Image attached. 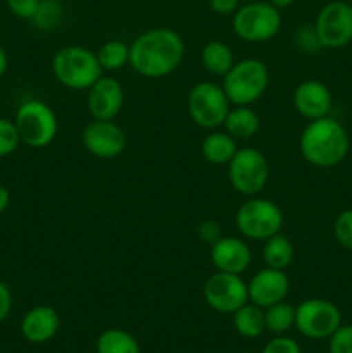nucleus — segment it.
<instances>
[{
  "mask_svg": "<svg viewBox=\"0 0 352 353\" xmlns=\"http://www.w3.org/2000/svg\"><path fill=\"white\" fill-rule=\"evenodd\" d=\"M295 43L306 52H313L314 48H321L320 41H317V37H316V31H314V26L300 28L295 34Z\"/></svg>",
  "mask_w": 352,
  "mask_h": 353,
  "instance_id": "obj_34",
  "label": "nucleus"
},
{
  "mask_svg": "<svg viewBox=\"0 0 352 353\" xmlns=\"http://www.w3.org/2000/svg\"><path fill=\"white\" fill-rule=\"evenodd\" d=\"M83 147L97 159H116L126 148V134L114 121L92 119L81 133Z\"/></svg>",
  "mask_w": 352,
  "mask_h": 353,
  "instance_id": "obj_13",
  "label": "nucleus"
},
{
  "mask_svg": "<svg viewBox=\"0 0 352 353\" xmlns=\"http://www.w3.org/2000/svg\"><path fill=\"white\" fill-rule=\"evenodd\" d=\"M104 72H114L130 64V45L121 40H109L95 52Z\"/></svg>",
  "mask_w": 352,
  "mask_h": 353,
  "instance_id": "obj_25",
  "label": "nucleus"
},
{
  "mask_svg": "<svg viewBox=\"0 0 352 353\" xmlns=\"http://www.w3.org/2000/svg\"><path fill=\"white\" fill-rule=\"evenodd\" d=\"M266 331L273 334H285L292 327H295V307L283 302L264 309Z\"/></svg>",
  "mask_w": 352,
  "mask_h": 353,
  "instance_id": "obj_26",
  "label": "nucleus"
},
{
  "mask_svg": "<svg viewBox=\"0 0 352 353\" xmlns=\"http://www.w3.org/2000/svg\"><path fill=\"white\" fill-rule=\"evenodd\" d=\"M12 310V293L3 281H0V323L7 319Z\"/></svg>",
  "mask_w": 352,
  "mask_h": 353,
  "instance_id": "obj_36",
  "label": "nucleus"
},
{
  "mask_svg": "<svg viewBox=\"0 0 352 353\" xmlns=\"http://www.w3.org/2000/svg\"><path fill=\"white\" fill-rule=\"evenodd\" d=\"M97 353H140L137 338L119 327L102 331L97 338Z\"/></svg>",
  "mask_w": 352,
  "mask_h": 353,
  "instance_id": "obj_24",
  "label": "nucleus"
},
{
  "mask_svg": "<svg viewBox=\"0 0 352 353\" xmlns=\"http://www.w3.org/2000/svg\"><path fill=\"white\" fill-rule=\"evenodd\" d=\"M7 65H9V57H7L6 48H3L2 45H0V78H2V76L6 74Z\"/></svg>",
  "mask_w": 352,
  "mask_h": 353,
  "instance_id": "obj_38",
  "label": "nucleus"
},
{
  "mask_svg": "<svg viewBox=\"0 0 352 353\" xmlns=\"http://www.w3.org/2000/svg\"><path fill=\"white\" fill-rule=\"evenodd\" d=\"M221 86L231 105H252L268 90L269 69L259 59H242L223 76Z\"/></svg>",
  "mask_w": 352,
  "mask_h": 353,
  "instance_id": "obj_4",
  "label": "nucleus"
},
{
  "mask_svg": "<svg viewBox=\"0 0 352 353\" xmlns=\"http://www.w3.org/2000/svg\"><path fill=\"white\" fill-rule=\"evenodd\" d=\"M237 140L231 138L226 131L217 130L209 131V134H206L202 145H200L202 157L214 165H226L237 154Z\"/></svg>",
  "mask_w": 352,
  "mask_h": 353,
  "instance_id": "obj_20",
  "label": "nucleus"
},
{
  "mask_svg": "<svg viewBox=\"0 0 352 353\" xmlns=\"http://www.w3.org/2000/svg\"><path fill=\"white\" fill-rule=\"evenodd\" d=\"M231 103L223 86L213 81H200L186 95V110L193 123L202 130H217L223 126Z\"/></svg>",
  "mask_w": 352,
  "mask_h": 353,
  "instance_id": "obj_8",
  "label": "nucleus"
},
{
  "mask_svg": "<svg viewBox=\"0 0 352 353\" xmlns=\"http://www.w3.org/2000/svg\"><path fill=\"white\" fill-rule=\"evenodd\" d=\"M244 2H252V0H242V3H244Z\"/></svg>",
  "mask_w": 352,
  "mask_h": 353,
  "instance_id": "obj_40",
  "label": "nucleus"
},
{
  "mask_svg": "<svg viewBox=\"0 0 352 353\" xmlns=\"http://www.w3.org/2000/svg\"><path fill=\"white\" fill-rule=\"evenodd\" d=\"M261 353H302L300 352L299 343L295 340L289 336H283V334H276L273 340H269L264 345Z\"/></svg>",
  "mask_w": 352,
  "mask_h": 353,
  "instance_id": "obj_31",
  "label": "nucleus"
},
{
  "mask_svg": "<svg viewBox=\"0 0 352 353\" xmlns=\"http://www.w3.org/2000/svg\"><path fill=\"white\" fill-rule=\"evenodd\" d=\"M61 319L57 310L48 305H37L24 314L21 321V333L30 343H47L57 334Z\"/></svg>",
  "mask_w": 352,
  "mask_h": 353,
  "instance_id": "obj_18",
  "label": "nucleus"
},
{
  "mask_svg": "<svg viewBox=\"0 0 352 353\" xmlns=\"http://www.w3.org/2000/svg\"><path fill=\"white\" fill-rule=\"evenodd\" d=\"M293 109L306 119L314 121L326 117L333 105L330 88L317 79H306L299 83L292 95Z\"/></svg>",
  "mask_w": 352,
  "mask_h": 353,
  "instance_id": "obj_16",
  "label": "nucleus"
},
{
  "mask_svg": "<svg viewBox=\"0 0 352 353\" xmlns=\"http://www.w3.org/2000/svg\"><path fill=\"white\" fill-rule=\"evenodd\" d=\"M330 353H352V324H340L328 338Z\"/></svg>",
  "mask_w": 352,
  "mask_h": 353,
  "instance_id": "obj_30",
  "label": "nucleus"
},
{
  "mask_svg": "<svg viewBox=\"0 0 352 353\" xmlns=\"http://www.w3.org/2000/svg\"><path fill=\"white\" fill-rule=\"evenodd\" d=\"M238 233L248 240L264 241L275 236L283 228V212L273 200L262 196H248L235 214Z\"/></svg>",
  "mask_w": 352,
  "mask_h": 353,
  "instance_id": "obj_6",
  "label": "nucleus"
},
{
  "mask_svg": "<svg viewBox=\"0 0 352 353\" xmlns=\"http://www.w3.org/2000/svg\"><path fill=\"white\" fill-rule=\"evenodd\" d=\"M124 103L123 85L113 76H100L86 90V109L92 119L114 121Z\"/></svg>",
  "mask_w": 352,
  "mask_h": 353,
  "instance_id": "obj_14",
  "label": "nucleus"
},
{
  "mask_svg": "<svg viewBox=\"0 0 352 353\" xmlns=\"http://www.w3.org/2000/svg\"><path fill=\"white\" fill-rule=\"evenodd\" d=\"M9 203H10L9 190H7L3 185H0V214L6 212V209L9 207Z\"/></svg>",
  "mask_w": 352,
  "mask_h": 353,
  "instance_id": "obj_37",
  "label": "nucleus"
},
{
  "mask_svg": "<svg viewBox=\"0 0 352 353\" xmlns=\"http://www.w3.org/2000/svg\"><path fill=\"white\" fill-rule=\"evenodd\" d=\"M248 302L255 303L261 309L283 302L290 292V279L285 271L264 268L255 272L247 283Z\"/></svg>",
  "mask_w": 352,
  "mask_h": 353,
  "instance_id": "obj_15",
  "label": "nucleus"
},
{
  "mask_svg": "<svg viewBox=\"0 0 352 353\" xmlns=\"http://www.w3.org/2000/svg\"><path fill=\"white\" fill-rule=\"evenodd\" d=\"M262 262L266 268L286 271L293 262V245L285 234L278 233L264 240L262 247Z\"/></svg>",
  "mask_w": 352,
  "mask_h": 353,
  "instance_id": "obj_23",
  "label": "nucleus"
},
{
  "mask_svg": "<svg viewBox=\"0 0 352 353\" xmlns=\"http://www.w3.org/2000/svg\"><path fill=\"white\" fill-rule=\"evenodd\" d=\"M200 62L211 76L223 78L235 64V55L230 45L219 40H211L200 50Z\"/></svg>",
  "mask_w": 352,
  "mask_h": 353,
  "instance_id": "obj_21",
  "label": "nucleus"
},
{
  "mask_svg": "<svg viewBox=\"0 0 352 353\" xmlns=\"http://www.w3.org/2000/svg\"><path fill=\"white\" fill-rule=\"evenodd\" d=\"M231 26L240 40L247 43H264L278 34L282 28V14L273 3L252 0L238 7Z\"/></svg>",
  "mask_w": 352,
  "mask_h": 353,
  "instance_id": "obj_5",
  "label": "nucleus"
},
{
  "mask_svg": "<svg viewBox=\"0 0 352 353\" xmlns=\"http://www.w3.org/2000/svg\"><path fill=\"white\" fill-rule=\"evenodd\" d=\"M333 236L342 248L352 250V209L342 210L335 217Z\"/></svg>",
  "mask_w": 352,
  "mask_h": 353,
  "instance_id": "obj_29",
  "label": "nucleus"
},
{
  "mask_svg": "<svg viewBox=\"0 0 352 353\" xmlns=\"http://www.w3.org/2000/svg\"><path fill=\"white\" fill-rule=\"evenodd\" d=\"M209 257L216 271L244 274L252 262V252L242 238L221 236L211 245Z\"/></svg>",
  "mask_w": 352,
  "mask_h": 353,
  "instance_id": "obj_17",
  "label": "nucleus"
},
{
  "mask_svg": "<svg viewBox=\"0 0 352 353\" xmlns=\"http://www.w3.org/2000/svg\"><path fill=\"white\" fill-rule=\"evenodd\" d=\"M342 324V312L333 302L307 299L295 307V327L309 340H328Z\"/></svg>",
  "mask_w": 352,
  "mask_h": 353,
  "instance_id": "obj_10",
  "label": "nucleus"
},
{
  "mask_svg": "<svg viewBox=\"0 0 352 353\" xmlns=\"http://www.w3.org/2000/svg\"><path fill=\"white\" fill-rule=\"evenodd\" d=\"M197 236H199V240L202 241V243L213 245L214 241L219 240L223 234H221V226L216 221L207 219L199 224V228H197Z\"/></svg>",
  "mask_w": 352,
  "mask_h": 353,
  "instance_id": "obj_33",
  "label": "nucleus"
},
{
  "mask_svg": "<svg viewBox=\"0 0 352 353\" xmlns=\"http://www.w3.org/2000/svg\"><path fill=\"white\" fill-rule=\"evenodd\" d=\"M52 72L62 86L69 90H88L104 76L95 52L81 45H68L52 57Z\"/></svg>",
  "mask_w": 352,
  "mask_h": 353,
  "instance_id": "obj_3",
  "label": "nucleus"
},
{
  "mask_svg": "<svg viewBox=\"0 0 352 353\" xmlns=\"http://www.w3.org/2000/svg\"><path fill=\"white\" fill-rule=\"evenodd\" d=\"M304 161L320 169L335 168L349 154V134L333 117L309 121L299 138Z\"/></svg>",
  "mask_w": 352,
  "mask_h": 353,
  "instance_id": "obj_2",
  "label": "nucleus"
},
{
  "mask_svg": "<svg viewBox=\"0 0 352 353\" xmlns=\"http://www.w3.org/2000/svg\"><path fill=\"white\" fill-rule=\"evenodd\" d=\"M224 131L235 140H251L261 128V119L251 105H233L223 123Z\"/></svg>",
  "mask_w": 352,
  "mask_h": 353,
  "instance_id": "obj_19",
  "label": "nucleus"
},
{
  "mask_svg": "<svg viewBox=\"0 0 352 353\" xmlns=\"http://www.w3.org/2000/svg\"><path fill=\"white\" fill-rule=\"evenodd\" d=\"M21 143L19 133L14 121L0 117V159L14 154Z\"/></svg>",
  "mask_w": 352,
  "mask_h": 353,
  "instance_id": "obj_28",
  "label": "nucleus"
},
{
  "mask_svg": "<svg viewBox=\"0 0 352 353\" xmlns=\"http://www.w3.org/2000/svg\"><path fill=\"white\" fill-rule=\"evenodd\" d=\"M185 57V41L171 28H152L130 45V65L137 74L159 79L175 72Z\"/></svg>",
  "mask_w": 352,
  "mask_h": 353,
  "instance_id": "obj_1",
  "label": "nucleus"
},
{
  "mask_svg": "<svg viewBox=\"0 0 352 353\" xmlns=\"http://www.w3.org/2000/svg\"><path fill=\"white\" fill-rule=\"evenodd\" d=\"M240 6L242 0H209L211 10L217 16H233Z\"/></svg>",
  "mask_w": 352,
  "mask_h": 353,
  "instance_id": "obj_35",
  "label": "nucleus"
},
{
  "mask_svg": "<svg viewBox=\"0 0 352 353\" xmlns=\"http://www.w3.org/2000/svg\"><path fill=\"white\" fill-rule=\"evenodd\" d=\"M269 3H273V6L276 7V9H286V7L292 6L295 0H268Z\"/></svg>",
  "mask_w": 352,
  "mask_h": 353,
  "instance_id": "obj_39",
  "label": "nucleus"
},
{
  "mask_svg": "<svg viewBox=\"0 0 352 353\" xmlns=\"http://www.w3.org/2000/svg\"><path fill=\"white\" fill-rule=\"evenodd\" d=\"M231 316H233L235 331L242 338L254 340V338H259L266 331L264 309L257 307L255 303L247 302L240 309L235 310Z\"/></svg>",
  "mask_w": 352,
  "mask_h": 353,
  "instance_id": "obj_22",
  "label": "nucleus"
},
{
  "mask_svg": "<svg viewBox=\"0 0 352 353\" xmlns=\"http://www.w3.org/2000/svg\"><path fill=\"white\" fill-rule=\"evenodd\" d=\"M321 48H342L352 41V6L333 0L321 7L314 21Z\"/></svg>",
  "mask_w": 352,
  "mask_h": 353,
  "instance_id": "obj_11",
  "label": "nucleus"
},
{
  "mask_svg": "<svg viewBox=\"0 0 352 353\" xmlns=\"http://www.w3.org/2000/svg\"><path fill=\"white\" fill-rule=\"evenodd\" d=\"M40 2L41 0H7V7L16 17L31 21Z\"/></svg>",
  "mask_w": 352,
  "mask_h": 353,
  "instance_id": "obj_32",
  "label": "nucleus"
},
{
  "mask_svg": "<svg viewBox=\"0 0 352 353\" xmlns=\"http://www.w3.org/2000/svg\"><path fill=\"white\" fill-rule=\"evenodd\" d=\"M14 124L19 133L21 143L31 148H45L55 140L59 121L50 105L41 100H26L21 103L14 116Z\"/></svg>",
  "mask_w": 352,
  "mask_h": 353,
  "instance_id": "obj_7",
  "label": "nucleus"
},
{
  "mask_svg": "<svg viewBox=\"0 0 352 353\" xmlns=\"http://www.w3.org/2000/svg\"><path fill=\"white\" fill-rule=\"evenodd\" d=\"M228 179L233 190L244 196H255L266 188L269 179V162L254 147L238 148L228 162Z\"/></svg>",
  "mask_w": 352,
  "mask_h": 353,
  "instance_id": "obj_9",
  "label": "nucleus"
},
{
  "mask_svg": "<svg viewBox=\"0 0 352 353\" xmlns=\"http://www.w3.org/2000/svg\"><path fill=\"white\" fill-rule=\"evenodd\" d=\"M62 17H64V10H62L61 0H41L31 23L41 31H54L61 26Z\"/></svg>",
  "mask_w": 352,
  "mask_h": 353,
  "instance_id": "obj_27",
  "label": "nucleus"
},
{
  "mask_svg": "<svg viewBox=\"0 0 352 353\" xmlns=\"http://www.w3.org/2000/svg\"><path fill=\"white\" fill-rule=\"evenodd\" d=\"M204 300L219 314H233L248 302L247 283L242 274L216 271L204 283Z\"/></svg>",
  "mask_w": 352,
  "mask_h": 353,
  "instance_id": "obj_12",
  "label": "nucleus"
}]
</instances>
